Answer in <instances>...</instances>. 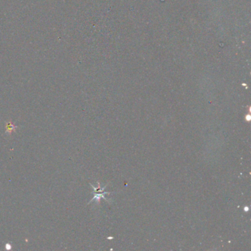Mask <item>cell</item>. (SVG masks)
Returning <instances> with one entry per match:
<instances>
[{
  "instance_id": "6da1fadb",
  "label": "cell",
  "mask_w": 251,
  "mask_h": 251,
  "mask_svg": "<svg viewBox=\"0 0 251 251\" xmlns=\"http://www.w3.org/2000/svg\"><path fill=\"white\" fill-rule=\"evenodd\" d=\"M18 127L15 125L13 122H11V121H7L5 122V133L7 135H11L13 132H15L16 130L17 129Z\"/></svg>"
},
{
  "instance_id": "7a4b0ae2",
  "label": "cell",
  "mask_w": 251,
  "mask_h": 251,
  "mask_svg": "<svg viewBox=\"0 0 251 251\" xmlns=\"http://www.w3.org/2000/svg\"><path fill=\"white\" fill-rule=\"evenodd\" d=\"M5 248H6V249H8V250H10L11 248V245L10 244H6V246H5Z\"/></svg>"
}]
</instances>
